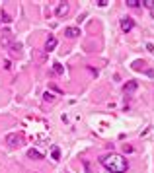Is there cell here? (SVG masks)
I'll list each match as a JSON object with an SVG mask.
<instances>
[{
	"mask_svg": "<svg viewBox=\"0 0 154 173\" xmlns=\"http://www.w3.org/2000/svg\"><path fill=\"white\" fill-rule=\"evenodd\" d=\"M100 161H102V165L108 169L109 173H125L127 167H129L127 159L119 154H108V156H103Z\"/></svg>",
	"mask_w": 154,
	"mask_h": 173,
	"instance_id": "cell-1",
	"label": "cell"
},
{
	"mask_svg": "<svg viewBox=\"0 0 154 173\" xmlns=\"http://www.w3.org/2000/svg\"><path fill=\"white\" fill-rule=\"evenodd\" d=\"M133 27H135V22H133L131 18H123V19H121V29H123L125 33H129Z\"/></svg>",
	"mask_w": 154,
	"mask_h": 173,
	"instance_id": "cell-2",
	"label": "cell"
},
{
	"mask_svg": "<svg viewBox=\"0 0 154 173\" xmlns=\"http://www.w3.org/2000/svg\"><path fill=\"white\" fill-rule=\"evenodd\" d=\"M68 12H70V8H68V4H66V2L59 4V8H57V16H59V18H65V16H68Z\"/></svg>",
	"mask_w": 154,
	"mask_h": 173,
	"instance_id": "cell-3",
	"label": "cell"
},
{
	"mask_svg": "<svg viewBox=\"0 0 154 173\" xmlns=\"http://www.w3.org/2000/svg\"><path fill=\"white\" fill-rule=\"evenodd\" d=\"M6 144L12 146V148H14V146H20V136L18 134H8L6 136Z\"/></svg>",
	"mask_w": 154,
	"mask_h": 173,
	"instance_id": "cell-4",
	"label": "cell"
},
{
	"mask_svg": "<svg viewBox=\"0 0 154 173\" xmlns=\"http://www.w3.org/2000/svg\"><path fill=\"white\" fill-rule=\"evenodd\" d=\"M137 88H139V84H137L135 80H131V82H127V84L123 86V92H125V94H131V92H135Z\"/></svg>",
	"mask_w": 154,
	"mask_h": 173,
	"instance_id": "cell-5",
	"label": "cell"
},
{
	"mask_svg": "<svg viewBox=\"0 0 154 173\" xmlns=\"http://www.w3.org/2000/svg\"><path fill=\"white\" fill-rule=\"evenodd\" d=\"M55 47H57V39L51 35V37L47 39V43H45V51H47V53H51V51H55Z\"/></svg>",
	"mask_w": 154,
	"mask_h": 173,
	"instance_id": "cell-6",
	"label": "cell"
},
{
	"mask_svg": "<svg viewBox=\"0 0 154 173\" xmlns=\"http://www.w3.org/2000/svg\"><path fill=\"white\" fill-rule=\"evenodd\" d=\"M65 35H66V37H70V39H74V37H78V35H80V29L78 27H66L65 29Z\"/></svg>",
	"mask_w": 154,
	"mask_h": 173,
	"instance_id": "cell-7",
	"label": "cell"
},
{
	"mask_svg": "<svg viewBox=\"0 0 154 173\" xmlns=\"http://www.w3.org/2000/svg\"><path fill=\"white\" fill-rule=\"evenodd\" d=\"M28 158L29 159H43V154H41V152H39V150H29V152H28Z\"/></svg>",
	"mask_w": 154,
	"mask_h": 173,
	"instance_id": "cell-8",
	"label": "cell"
},
{
	"mask_svg": "<svg viewBox=\"0 0 154 173\" xmlns=\"http://www.w3.org/2000/svg\"><path fill=\"white\" fill-rule=\"evenodd\" d=\"M145 61H135L133 62V70H142V68H145Z\"/></svg>",
	"mask_w": 154,
	"mask_h": 173,
	"instance_id": "cell-9",
	"label": "cell"
},
{
	"mask_svg": "<svg viewBox=\"0 0 154 173\" xmlns=\"http://www.w3.org/2000/svg\"><path fill=\"white\" fill-rule=\"evenodd\" d=\"M51 158H53V159H59V158H61V152H59V148H57V146H53V152H51Z\"/></svg>",
	"mask_w": 154,
	"mask_h": 173,
	"instance_id": "cell-10",
	"label": "cell"
},
{
	"mask_svg": "<svg viewBox=\"0 0 154 173\" xmlns=\"http://www.w3.org/2000/svg\"><path fill=\"white\" fill-rule=\"evenodd\" d=\"M0 43H2V47H8V45H10V33H4V37H2V41H0Z\"/></svg>",
	"mask_w": 154,
	"mask_h": 173,
	"instance_id": "cell-11",
	"label": "cell"
},
{
	"mask_svg": "<svg viewBox=\"0 0 154 173\" xmlns=\"http://www.w3.org/2000/svg\"><path fill=\"white\" fill-rule=\"evenodd\" d=\"M125 4L131 6V8H137V6H140V0H127Z\"/></svg>",
	"mask_w": 154,
	"mask_h": 173,
	"instance_id": "cell-12",
	"label": "cell"
},
{
	"mask_svg": "<svg viewBox=\"0 0 154 173\" xmlns=\"http://www.w3.org/2000/svg\"><path fill=\"white\" fill-rule=\"evenodd\" d=\"M20 51H22V45H20V43H14V45H12V53H14V55H20Z\"/></svg>",
	"mask_w": 154,
	"mask_h": 173,
	"instance_id": "cell-13",
	"label": "cell"
},
{
	"mask_svg": "<svg viewBox=\"0 0 154 173\" xmlns=\"http://www.w3.org/2000/svg\"><path fill=\"white\" fill-rule=\"evenodd\" d=\"M53 70H55L57 74H62V72H65V70H62V66L59 64V62H55V64H53Z\"/></svg>",
	"mask_w": 154,
	"mask_h": 173,
	"instance_id": "cell-14",
	"label": "cell"
},
{
	"mask_svg": "<svg viewBox=\"0 0 154 173\" xmlns=\"http://www.w3.org/2000/svg\"><path fill=\"white\" fill-rule=\"evenodd\" d=\"M140 4L146 6V8H152V6H154V0H140Z\"/></svg>",
	"mask_w": 154,
	"mask_h": 173,
	"instance_id": "cell-15",
	"label": "cell"
},
{
	"mask_svg": "<svg viewBox=\"0 0 154 173\" xmlns=\"http://www.w3.org/2000/svg\"><path fill=\"white\" fill-rule=\"evenodd\" d=\"M43 97H45V101H55V95H53V94H49V92H47V94L43 95Z\"/></svg>",
	"mask_w": 154,
	"mask_h": 173,
	"instance_id": "cell-16",
	"label": "cell"
},
{
	"mask_svg": "<svg viewBox=\"0 0 154 173\" xmlns=\"http://www.w3.org/2000/svg\"><path fill=\"white\" fill-rule=\"evenodd\" d=\"M2 22H6V24H10V22H12V19H10V16L6 14V12H4V14H2Z\"/></svg>",
	"mask_w": 154,
	"mask_h": 173,
	"instance_id": "cell-17",
	"label": "cell"
},
{
	"mask_svg": "<svg viewBox=\"0 0 154 173\" xmlns=\"http://www.w3.org/2000/svg\"><path fill=\"white\" fill-rule=\"evenodd\" d=\"M96 4H98V6H108L109 2H108V0H98V2H96Z\"/></svg>",
	"mask_w": 154,
	"mask_h": 173,
	"instance_id": "cell-18",
	"label": "cell"
},
{
	"mask_svg": "<svg viewBox=\"0 0 154 173\" xmlns=\"http://www.w3.org/2000/svg\"><path fill=\"white\" fill-rule=\"evenodd\" d=\"M4 68H6V70H10V68H12V64H10V61H6V62H4Z\"/></svg>",
	"mask_w": 154,
	"mask_h": 173,
	"instance_id": "cell-19",
	"label": "cell"
}]
</instances>
